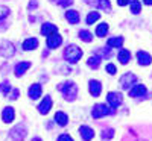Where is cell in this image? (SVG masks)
<instances>
[{
  "mask_svg": "<svg viewBox=\"0 0 152 141\" xmlns=\"http://www.w3.org/2000/svg\"><path fill=\"white\" fill-rule=\"evenodd\" d=\"M58 89L64 94L66 100H70L73 102L76 99V96H78V85H76L75 82H64V84H59L58 85Z\"/></svg>",
  "mask_w": 152,
  "mask_h": 141,
  "instance_id": "1",
  "label": "cell"
},
{
  "mask_svg": "<svg viewBox=\"0 0 152 141\" xmlns=\"http://www.w3.org/2000/svg\"><path fill=\"white\" fill-rule=\"evenodd\" d=\"M82 58V50L78 47V46H67L66 50H64V59L70 64H75V62H78L79 59Z\"/></svg>",
  "mask_w": 152,
  "mask_h": 141,
  "instance_id": "2",
  "label": "cell"
},
{
  "mask_svg": "<svg viewBox=\"0 0 152 141\" xmlns=\"http://www.w3.org/2000/svg\"><path fill=\"white\" fill-rule=\"evenodd\" d=\"M111 112H113V109L110 106H107L105 103H97L93 106L91 115H93V118H100V117H105V115H110Z\"/></svg>",
  "mask_w": 152,
  "mask_h": 141,
  "instance_id": "3",
  "label": "cell"
},
{
  "mask_svg": "<svg viewBox=\"0 0 152 141\" xmlns=\"http://www.w3.org/2000/svg\"><path fill=\"white\" fill-rule=\"evenodd\" d=\"M135 81H137V78H135V74H132V73H125L122 78H120V85H122V88L123 89H129L135 85Z\"/></svg>",
  "mask_w": 152,
  "mask_h": 141,
  "instance_id": "4",
  "label": "cell"
},
{
  "mask_svg": "<svg viewBox=\"0 0 152 141\" xmlns=\"http://www.w3.org/2000/svg\"><path fill=\"white\" fill-rule=\"evenodd\" d=\"M107 100H108V103L111 105V108H117L122 105V94L120 93H108L107 96Z\"/></svg>",
  "mask_w": 152,
  "mask_h": 141,
  "instance_id": "5",
  "label": "cell"
},
{
  "mask_svg": "<svg viewBox=\"0 0 152 141\" xmlns=\"http://www.w3.org/2000/svg\"><path fill=\"white\" fill-rule=\"evenodd\" d=\"M62 44V36L58 35V33H53V35H50L47 36V47L49 49H56Z\"/></svg>",
  "mask_w": 152,
  "mask_h": 141,
  "instance_id": "6",
  "label": "cell"
},
{
  "mask_svg": "<svg viewBox=\"0 0 152 141\" xmlns=\"http://www.w3.org/2000/svg\"><path fill=\"white\" fill-rule=\"evenodd\" d=\"M50 108H52V99H50V96H46L41 103L38 105V112L40 114H47L50 111Z\"/></svg>",
  "mask_w": 152,
  "mask_h": 141,
  "instance_id": "7",
  "label": "cell"
},
{
  "mask_svg": "<svg viewBox=\"0 0 152 141\" xmlns=\"http://www.w3.org/2000/svg\"><path fill=\"white\" fill-rule=\"evenodd\" d=\"M88 89H90V94L93 97H99L100 93H102V84H100L99 81H90V86H88Z\"/></svg>",
  "mask_w": 152,
  "mask_h": 141,
  "instance_id": "8",
  "label": "cell"
},
{
  "mask_svg": "<svg viewBox=\"0 0 152 141\" xmlns=\"http://www.w3.org/2000/svg\"><path fill=\"white\" fill-rule=\"evenodd\" d=\"M41 33L44 36H50V35H53V33H58V29L55 24L52 23H44L43 26H41Z\"/></svg>",
  "mask_w": 152,
  "mask_h": 141,
  "instance_id": "9",
  "label": "cell"
},
{
  "mask_svg": "<svg viewBox=\"0 0 152 141\" xmlns=\"http://www.w3.org/2000/svg\"><path fill=\"white\" fill-rule=\"evenodd\" d=\"M137 61L140 65H149V64L152 62V58L149 53L143 52V50H140V52H137Z\"/></svg>",
  "mask_w": 152,
  "mask_h": 141,
  "instance_id": "10",
  "label": "cell"
},
{
  "mask_svg": "<svg viewBox=\"0 0 152 141\" xmlns=\"http://www.w3.org/2000/svg\"><path fill=\"white\" fill-rule=\"evenodd\" d=\"M146 94V86L145 85H134L129 89V96L131 97H142Z\"/></svg>",
  "mask_w": 152,
  "mask_h": 141,
  "instance_id": "11",
  "label": "cell"
},
{
  "mask_svg": "<svg viewBox=\"0 0 152 141\" xmlns=\"http://www.w3.org/2000/svg\"><path fill=\"white\" fill-rule=\"evenodd\" d=\"M79 134H81V137H82L85 141H90V140H93V137H94V131L91 129V127H88V126H81V127H79Z\"/></svg>",
  "mask_w": 152,
  "mask_h": 141,
  "instance_id": "12",
  "label": "cell"
},
{
  "mask_svg": "<svg viewBox=\"0 0 152 141\" xmlns=\"http://www.w3.org/2000/svg\"><path fill=\"white\" fill-rule=\"evenodd\" d=\"M2 118H3V121H5V123H11L12 120L15 118L14 108H11V106L5 108V109H3V112H2Z\"/></svg>",
  "mask_w": 152,
  "mask_h": 141,
  "instance_id": "13",
  "label": "cell"
},
{
  "mask_svg": "<svg viewBox=\"0 0 152 141\" xmlns=\"http://www.w3.org/2000/svg\"><path fill=\"white\" fill-rule=\"evenodd\" d=\"M29 67H31V62H18L17 65H15V70H14V73H15V76H23L24 73H26V70H29Z\"/></svg>",
  "mask_w": 152,
  "mask_h": 141,
  "instance_id": "14",
  "label": "cell"
},
{
  "mask_svg": "<svg viewBox=\"0 0 152 141\" xmlns=\"http://www.w3.org/2000/svg\"><path fill=\"white\" fill-rule=\"evenodd\" d=\"M66 18L70 24H76L79 21V12L78 11H75V9H69L66 12Z\"/></svg>",
  "mask_w": 152,
  "mask_h": 141,
  "instance_id": "15",
  "label": "cell"
},
{
  "mask_svg": "<svg viewBox=\"0 0 152 141\" xmlns=\"http://www.w3.org/2000/svg\"><path fill=\"white\" fill-rule=\"evenodd\" d=\"M29 97H31L32 100L41 97V85H40V84H34V85L29 88Z\"/></svg>",
  "mask_w": 152,
  "mask_h": 141,
  "instance_id": "16",
  "label": "cell"
},
{
  "mask_svg": "<svg viewBox=\"0 0 152 141\" xmlns=\"http://www.w3.org/2000/svg\"><path fill=\"white\" fill-rule=\"evenodd\" d=\"M14 46H12L11 43H3L2 49H0V53H2L3 56H12L14 55Z\"/></svg>",
  "mask_w": 152,
  "mask_h": 141,
  "instance_id": "17",
  "label": "cell"
},
{
  "mask_svg": "<svg viewBox=\"0 0 152 141\" xmlns=\"http://www.w3.org/2000/svg\"><path fill=\"white\" fill-rule=\"evenodd\" d=\"M119 61L123 64H128L131 61V53H129V50H126V49H120L119 50Z\"/></svg>",
  "mask_w": 152,
  "mask_h": 141,
  "instance_id": "18",
  "label": "cell"
},
{
  "mask_svg": "<svg viewBox=\"0 0 152 141\" xmlns=\"http://www.w3.org/2000/svg\"><path fill=\"white\" fill-rule=\"evenodd\" d=\"M38 47V40L37 38H28V40H24L23 43V49L24 50H34Z\"/></svg>",
  "mask_w": 152,
  "mask_h": 141,
  "instance_id": "19",
  "label": "cell"
},
{
  "mask_svg": "<svg viewBox=\"0 0 152 141\" xmlns=\"http://www.w3.org/2000/svg\"><path fill=\"white\" fill-rule=\"evenodd\" d=\"M55 120H56V123H58L59 126H66L67 121H69V117H67V114H66V112L58 111V112L55 114Z\"/></svg>",
  "mask_w": 152,
  "mask_h": 141,
  "instance_id": "20",
  "label": "cell"
},
{
  "mask_svg": "<svg viewBox=\"0 0 152 141\" xmlns=\"http://www.w3.org/2000/svg\"><path fill=\"white\" fill-rule=\"evenodd\" d=\"M107 44H108V47H122V44H123V38L122 36H114V38H110V40L107 41Z\"/></svg>",
  "mask_w": 152,
  "mask_h": 141,
  "instance_id": "21",
  "label": "cell"
},
{
  "mask_svg": "<svg viewBox=\"0 0 152 141\" xmlns=\"http://www.w3.org/2000/svg\"><path fill=\"white\" fill-rule=\"evenodd\" d=\"M100 61H102V59H100L99 55H93V56L88 58L87 64H88V67H91V68H97L100 65Z\"/></svg>",
  "mask_w": 152,
  "mask_h": 141,
  "instance_id": "22",
  "label": "cell"
},
{
  "mask_svg": "<svg viewBox=\"0 0 152 141\" xmlns=\"http://www.w3.org/2000/svg\"><path fill=\"white\" fill-rule=\"evenodd\" d=\"M108 29H110L108 28V23H100L99 26L96 28V35L102 38V36H105L108 33Z\"/></svg>",
  "mask_w": 152,
  "mask_h": 141,
  "instance_id": "23",
  "label": "cell"
},
{
  "mask_svg": "<svg viewBox=\"0 0 152 141\" xmlns=\"http://www.w3.org/2000/svg\"><path fill=\"white\" fill-rule=\"evenodd\" d=\"M129 6H131V12H132V14H138V12L142 11V3L138 2V0H131Z\"/></svg>",
  "mask_w": 152,
  "mask_h": 141,
  "instance_id": "24",
  "label": "cell"
},
{
  "mask_svg": "<svg viewBox=\"0 0 152 141\" xmlns=\"http://www.w3.org/2000/svg\"><path fill=\"white\" fill-rule=\"evenodd\" d=\"M99 17H100V14L99 12H90V14L87 15V24H93V23H96L97 20H99Z\"/></svg>",
  "mask_w": 152,
  "mask_h": 141,
  "instance_id": "25",
  "label": "cell"
},
{
  "mask_svg": "<svg viewBox=\"0 0 152 141\" xmlns=\"http://www.w3.org/2000/svg\"><path fill=\"white\" fill-rule=\"evenodd\" d=\"M79 38H81L82 41H85V43H90L93 40V35L88 32V31H79Z\"/></svg>",
  "mask_w": 152,
  "mask_h": 141,
  "instance_id": "26",
  "label": "cell"
},
{
  "mask_svg": "<svg viewBox=\"0 0 152 141\" xmlns=\"http://www.w3.org/2000/svg\"><path fill=\"white\" fill-rule=\"evenodd\" d=\"M97 6L104 11H110L111 9V5H110V0H97Z\"/></svg>",
  "mask_w": 152,
  "mask_h": 141,
  "instance_id": "27",
  "label": "cell"
},
{
  "mask_svg": "<svg viewBox=\"0 0 152 141\" xmlns=\"http://www.w3.org/2000/svg\"><path fill=\"white\" fill-rule=\"evenodd\" d=\"M0 91H2L5 96L11 91V85H9V82H3L2 85H0Z\"/></svg>",
  "mask_w": 152,
  "mask_h": 141,
  "instance_id": "28",
  "label": "cell"
},
{
  "mask_svg": "<svg viewBox=\"0 0 152 141\" xmlns=\"http://www.w3.org/2000/svg\"><path fill=\"white\" fill-rule=\"evenodd\" d=\"M9 15V9L6 6H0V20H5Z\"/></svg>",
  "mask_w": 152,
  "mask_h": 141,
  "instance_id": "29",
  "label": "cell"
},
{
  "mask_svg": "<svg viewBox=\"0 0 152 141\" xmlns=\"http://www.w3.org/2000/svg\"><path fill=\"white\" fill-rule=\"evenodd\" d=\"M107 71L110 73V74H116V65H114V64H108V65H107Z\"/></svg>",
  "mask_w": 152,
  "mask_h": 141,
  "instance_id": "30",
  "label": "cell"
},
{
  "mask_svg": "<svg viewBox=\"0 0 152 141\" xmlns=\"http://www.w3.org/2000/svg\"><path fill=\"white\" fill-rule=\"evenodd\" d=\"M58 141H73V138L70 135H67V134H62V135L58 137Z\"/></svg>",
  "mask_w": 152,
  "mask_h": 141,
  "instance_id": "31",
  "label": "cell"
},
{
  "mask_svg": "<svg viewBox=\"0 0 152 141\" xmlns=\"http://www.w3.org/2000/svg\"><path fill=\"white\" fill-rule=\"evenodd\" d=\"M62 8H67V6H70L72 3H73V0H59V2H58Z\"/></svg>",
  "mask_w": 152,
  "mask_h": 141,
  "instance_id": "32",
  "label": "cell"
},
{
  "mask_svg": "<svg viewBox=\"0 0 152 141\" xmlns=\"http://www.w3.org/2000/svg\"><path fill=\"white\" fill-rule=\"evenodd\" d=\"M113 135H114V131L113 129H108L107 132L104 131V138H113Z\"/></svg>",
  "mask_w": 152,
  "mask_h": 141,
  "instance_id": "33",
  "label": "cell"
},
{
  "mask_svg": "<svg viewBox=\"0 0 152 141\" xmlns=\"http://www.w3.org/2000/svg\"><path fill=\"white\" fill-rule=\"evenodd\" d=\"M18 94H20L18 89H14V91H12V94H11V99H12V100H15V99L18 97Z\"/></svg>",
  "mask_w": 152,
  "mask_h": 141,
  "instance_id": "34",
  "label": "cell"
},
{
  "mask_svg": "<svg viewBox=\"0 0 152 141\" xmlns=\"http://www.w3.org/2000/svg\"><path fill=\"white\" fill-rule=\"evenodd\" d=\"M129 3V0H117V5L119 6H125V5H128Z\"/></svg>",
  "mask_w": 152,
  "mask_h": 141,
  "instance_id": "35",
  "label": "cell"
},
{
  "mask_svg": "<svg viewBox=\"0 0 152 141\" xmlns=\"http://www.w3.org/2000/svg\"><path fill=\"white\" fill-rule=\"evenodd\" d=\"M143 2H145L146 5H152V0H143Z\"/></svg>",
  "mask_w": 152,
  "mask_h": 141,
  "instance_id": "36",
  "label": "cell"
},
{
  "mask_svg": "<svg viewBox=\"0 0 152 141\" xmlns=\"http://www.w3.org/2000/svg\"><path fill=\"white\" fill-rule=\"evenodd\" d=\"M32 141H41V140H40V138H34Z\"/></svg>",
  "mask_w": 152,
  "mask_h": 141,
  "instance_id": "37",
  "label": "cell"
}]
</instances>
